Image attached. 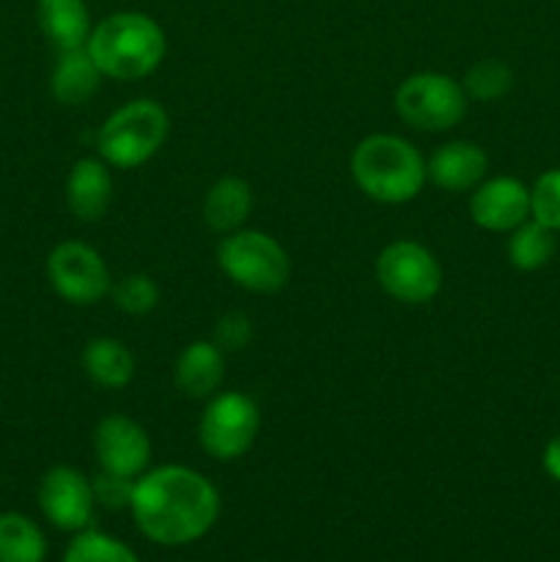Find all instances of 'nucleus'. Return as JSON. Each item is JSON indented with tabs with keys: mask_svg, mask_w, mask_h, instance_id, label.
Wrapping results in <instances>:
<instances>
[{
	"mask_svg": "<svg viewBox=\"0 0 560 562\" xmlns=\"http://www.w3.org/2000/svg\"><path fill=\"white\" fill-rule=\"evenodd\" d=\"M132 519L159 547H187L209 536L220 516V494L201 472L181 464L146 470L132 488Z\"/></svg>",
	"mask_w": 560,
	"mask_h": 562,
	"instance_id": "1",
	"label": "nucleus"
},
{
	"mask_svg": "<svg viewBox=\"0 0 560 562\" xmlns=\"http://www.w3.org/2000/svg\"><path fill=\"white\" fill-rule=\"evenodd\" d=\"M86 49L104 77L143 80L154 75L168 53L159 22L143 11H115L93 25Z\"/></svg>",
	"mask_w": 560,
	"mask_h": 562,
	"instance_id": "2",
	"label": "nucleus"
},
{
	"mask_svg": "<svg viewBox=\"0 0 560 562\" xmlns=\"http://www.w3.org/2000/svg\"><path fill=\"white\" fill-rule=\"evenodd\" d=\"M351 179L371 201L410 203L428 181L426 159L410 140L399 135H368L351 151Z\"/></svg>",
	"mask_w": 560,
	"mask_h": 562,
	"instance_id": "3",
	"label": "nucleus"
},
{
	"mask_svg": "<svg viewBox=\"0 0 560 562\" xmlns=\"http://www.w3.org/2000/svg\"><path fill=\"white\" fill-rule=\"evenodd\" d=\"M170 119L154 99H135L115 110L97 132V151L108 165L135 170L165 146Z\"/></svg>",
	"mask_w": 560,
	"mask_h": 562,
	"instance_id": "4",
	"label": "nucleus"
},
{
	"mask_svg": "<svg viewBox=\"0 0 560 562\" xmlns=\"http://www.w3.org/2000/svg\"><path fill=\"white\" fill-rule=\"evenodd\" d=\"M225 278L250 294H275L285 285L291 263L278 239L264 231H234L217 247Z\"/></svg>",
	"mask_w": 560,
	"mask_h": 562,
	"instance_id": "5",
	"label": "nucleus"
},
{
	"mask_svg": "<svg viewBox=\"0 0 560 562\" xmlns=\"http://www.w3.org/2000/svg\"><path fill=\"white\" fill-rule=\"evenodd\" d=\"M401 121L421 132H445L467 113V93L461 82L439 71H417L395 91Z\"/></svg>",
	"mask_w": 560,
	"mask_h": 562,
	"instance_id": "6",
	"label": "nucleus"
},
{
	"mask_svg": "<svg viewBox=\"0 0 560 562\" xmlns=\"http://www.w3.org/2000/svg\"><path fill=\"white\" fill-rule=\"evenodd\" d=\"M377 280L388 296L404 305H426L443 289V267L426 245L395 239L377 258Z\"/></svg>",
	"mask_w": 560,
	"mask_h": 562,
	"instance_id": "7",
	"label": "nucleus"
},
{
	"mask_svg": "<svg viewBox=\"0 0 560 562\" xmlns=\"http://www.w3.org/2000/svg\"><path fill=\"white\" fill-rule=\"evenodd\" d=\"M261 412L245 393H214L198 423L201 448L217 461H236L256 445Z\"/></svg>",
	"mask_w": 560,
	"mask_h": 562,
	"instance_id": "8",
	"label": "nucleus"
},
{
	"mask_svg": "<svg viewBox=\"0 0 560 562\" xmlns=\"http://www.w3.org/2000/svg\"><path fill=\"white\" fill-rule=\"evenodd\" d=\"M49 285L69 305H97L110 294V269L104 258L86 241H60L47 258Z\"/></svg>",
	"mask_w": 560,
	"mask_h": 562,
	"instance_id": "9",
	"label": "nucleus"
},
{
	"mask_svg": "<svg viewBox=\"0 0 560 562\" xmlns=\"http://www.w3.org/2000/svg\"><path fill=\"white\" fill-rule=\"evenodd\" d=\"M38 508L44 519L64 532H80L91 525L93 508V486L80 470L69 464H58L44 472L38 483Z\"/></svg>",
	"mask_w": 560,
	"mask_h": 562,
	"instance_id": "10",
	"label": "nucleus"
},
{
	"mask_svg": "<svg viewBox=\"0 0 560 562\" xmlns=\"http://www.w3.org/2000/svg\"><path fill=\"white\" fill-rule=\"evenodd\" d=\"M93 453L104 472L121 477H137L148 470L152 461V439L146 428L126 415H110L97 423L93 431Z\"/></svg>",
	"mask_w": 560,
	"mask_h": 562,
	"instance_id": "11",
	"label": "nucleus"
},
{
	"mask_svg": "<svg viewBox=\"0 0 560 562\" xmlns=\"http://www.w3.org/2000/svg\"><path fill=\"white\" fill-rule=\"evenodd\" d=\"M470 217L478 228L492 234H511L530 220V187L514 176L483 179L470 195Z\"/></svg>",
	"mask_w": 560,
	"mask_h": 562,
	"instance_id": "12",
	"label": "nucleus"
},
{
	"mask_svg": "<svg viewBox=\"0 0 560 562\" xmlns=\"http://www.w3.org/2000/svg\"><path fill=\"white\" fill-rule=\"evenodd\" d=\"M486 151L470 140L443 143L426 162L428 181L445 192H472L486 179Z\"/></svg>",
	"mask_w": 560,
	"mask_h": 562,
	"instance_id": "13",
	"label": "nucleus"
},
{
	"mask_svg": "<svg viewBox=\"0 0 560 562\" xmlns=\"http://www.w3.org/2000/svg\"><path fill=\"white\" fill-rule=\"evenodd\" d=\"M110 198H113V179L104 159L82 157L66 179V203L71 214L82 223H97L108 214Z\"/></svg>",
	"mask_w": 560,
	"mask_h": 562,
	"instance_id": "14",
	"label": "nucleus"
},
{
	"mask_svg": "<svg viewBox=\"0 0 560 562\" xmlns=\"http://www.w3.org/2000/svg\"><path fill=\"white\" fill-rule=\"evenodd\" d=\"M225 360L223 349L214 340H195L184 346L173 366V382L181 390V395L192 401L212 398L223 384Z\"/></svg>",
	"mask_w": 560,
	"mask_h": 562,
	"instance_id": "15",
	"label": "nucleus"
},
{
	"mask_svg": "<svg viewBox=\"0 0 560 562\" xmlns=\"http://www.w3.org/2000/svg\"><path fill=\"white\" fill-rule=\"evenodd\" d=\"M36 22L58 53L86 47L93 31L86 0H36Z\"/></svg>",
	"mask_w": 560,
	"mask_h": 562,
	"instance_id": "16",
	"label": "nucleus"
},
{
	"mask_svg": "<svg viewBox=\"0 0 560 562\" xmlns=\"http://www.w3.org/2000/svg\"><path fill=\"white\" fill-rule=\"evenodd\" d=\"M102 77L104 75L93 64L86 47L64 49V53H58L53 75H49V91H53L55 102L75 108V104H86L99 91Z\"/></svg>",
	"mask_w": 560,
	"mask_h": 562,
	"instance_id": "17",
	"label": "nucleus"
},
{
	"mask_svg": "<svg viewBox=\"0 0 560 562\" xmlns=\"http://www.w3.org/2000/svg\"><path fill=\"white\" fill-rule=\"evenodd\" d=\"M253 212V190L239 176H223L203 198V223L217 234H234Z\"/></svg>",
	"mask_w": 560,
	"mask_h": 562,
	"instance_id": "18",
	"label": "nucleus"
},
{
	"mask_svg": "<svg viewBox=\"0 0 560 562\" xmlns=\"http://www.w3.org/2000/svg\"><path fill=\"white\" fill-rule=\"evenodd\" d=\"M82 371L97 387L124 390L135 376V357L121 340L93 338L82 349Z\"/></svg>",
	"mask_w": 560,
	"mask_h": 562,
	"instance_id": "19",
	"label": "nucleus"
},
{
	"mask_svg": "<svg viewBox=\"0 0 560 562\" xmlns=\"http://www.w3.org/2000/svg\"><path fill=\"white\" fill-rule=\"evenodd\" d=\"M47 538L33 519L22 514H0V562H44Z\"/></svg>",
	"mask_w": 560,
	"mask_h": 562,
	"instance_id": "20",
	"label": "nucleus"
},
{
	"mask_svg": "<svg viewBox=\"0 0 560 562\" xmlns=\"http://www.w3.org/2000/svg\"><path fill=\"white\" fill-rule=\"evenodd\" d=\"M555 231L541 225L538 220H525L511 231L508 261L519 272H538L547 267L555 256Z\"/></svg>",
	"mask_w": 560,
	"mask_h": 562,
	"instance_id": "21",
	"label": "nucleus"
},
{
	"mask_svg": "<svg viewBox=\"0 0 560 562\" xmlns=\"http://www.w3.org/2000/svg\"><path fill=\"white\" fill-rule=\"evenodd\" d=\"M60 562H141V558L119 538L86 527L75 532Z\"/></svg>",
	"mask_w": 560,
	"mask_h": 562,
	"instance_id": "22",
	"label": "nucleus"
},
{
	"mask_svg": "<svg viewBox=\"0 0 560 562\" xmlns=\"http://www.w3.org/2000/svg\"><path fill=\"white\" fill-rule=\"evenodd\" d=\"M461 88H464L467 99L497 102V99H503L514 88V71L503 60H481V64L467 69Z\"/></svg>",
	"mask_w": 560,
	"mask_h": 562,
	"instance_id": "23",
	"label": "nucleus"
},
{
	"mask_svg": "<svg viewBox=\"0 0 560 562\" xmlns=\"http://www.w3.org/2000/svg\"><path fill=\"white\" fill-rule=\"evenodd\" d=\"M115 307L130 316H146L159 305V285L148 274H126L110 289Z\"/></svg>",
	"mask_w": 560,
	"mask_h": 562,
	"instance_id": "24",
	"label": "nucleus"
},
{
	"mask_svg": "<svg viewBox=\"0 0 560 562\" xmlns=\"http://www.w3.org/2000/svg\"><path fill=\"white\" fill-rule=\"evenodd\" d=\"M530 217L560 231V168L547 170L536 179L530 190Z\"/></svg>",
	"mask_w": 560,
	"mask_h": 562,
	"instance_id": "25",
	"label": "nucleus"
},
{
	"mask_svg": "<svg viewBox=\"0 0 560 562\" xmlns=\"http://www.w3.org/2000/svg\"><path fill=\"white\" fill-rule=\"evenodd\" d=\"M93 486V499L97 505L108 510H121L130 508L132 503V488H135V481L132 477H121L115 472H104L99 470L91 481Z\"/></svg>",
	"mask_w": 560,
	"mask_h": 562,
	"instance_id": "26",
	"label": "nucleus"
},
{
	"mask_svg": "<svg viewBox=\"0 0 560 562\" xmlns=\"http://www.w3.org/2000/svg\"><path fill=\"white\" fill-rule=\"evenodd\" d=\"M214 344L223 351H242L253 340V324L245 313L231 311L214 324Z\"/></svg>",
	"mask_w": 560,
	"mask_h": 562,
	"instance_id": "27",
	"label": "nucleus"
},
{
	"mask_svg": "<svg viewBox=\"0 0 560 562\" xmlns=\"http://www.w3.org/2000/svg\"><path fill=\"white\" fill-rule=\"evenodd\" d=\"M541 461H544V470H547V475L552 477L555 483H560V434L558 437L549 439V445L544 448Z\"/></svg>",
	"mask_w": 560,
	"mask_h": 562,
	"instance_id": "28",
	"label": "nucleus"
}]
</instances>
